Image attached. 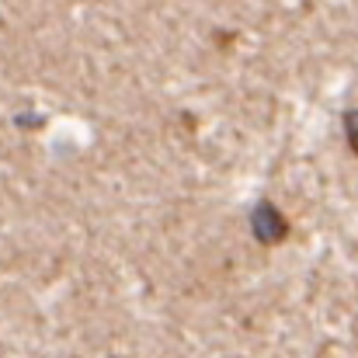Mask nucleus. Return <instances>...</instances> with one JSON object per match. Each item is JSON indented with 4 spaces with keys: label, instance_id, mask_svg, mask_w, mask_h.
Segmentation results:
<instances>
[{
    "label": "nucleus",
    "instance_id": "f257e3e1",
    "mask_svg": "<svg viewBox=\"0 0 358 358\" xmlns=\"http://www.w3.org/2000/svg\"><path fill=\"white\" fill-rule=\"evenodd\" d=\"M250 230H254V237L261 240L264 247H268V243H282V240L289 237V223H285V216H282L271 202H257V206H254V213H250Z\"/></svg>",
    "mask_w": 358,
    "mask_h": 358
},
{
    "label": "nucleus",
    "instance_id": "f03ea898",
    "mask_svg": "<svg viewBox=\"0 0 358 358\" xmlns=\"http://www.w3.org/2000/svg\"><path fill=\"white\" fill-rule=\"evenodd\" d=\"M345 136H348L352 153L358 157V112H348V115H345Z\"/></svg>",
    "mask_w": 358,
    "mask_h": 358
}]
</instances>
